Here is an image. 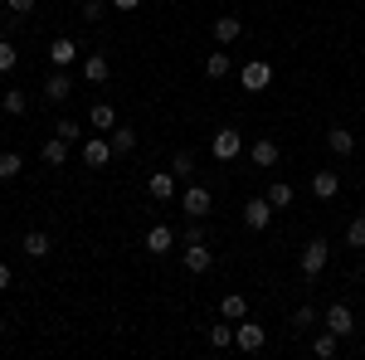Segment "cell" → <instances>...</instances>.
<instances>
[{
  "instance_id": "74e56055",
  "label": "cell",
  "mask_w": 365,
  "mask_h": 360,
  "mask_svg": "<svg viewBox=\"0 0 365 360\" xmlns=\"http://www.w3.org/2000/svg\"><path fill=\"white\" fill-rule=\"evenodd\" d=\"M117 15H132V10H141V0H113Z\"/></svg>"
},
{
  "instance_id": "603a6c76",
  "label": "cell",
  "mask_w": 365,
  "mask_h": 360,
  "mask_svg": "<svg viewBox=\"0 0 365 360\" xmlns=\"http://www.w3.org/2000/svg\"><path fill=\"white\" fill-rule=\"evenodd\" d=\"M220 317H225V322H244V317H249V297H244V292H229L225 302H220Z\"/></svg>"
},
{
  "instance_id": "f546056e",
  "label": "cell",
  "mask_w": 365,
  "mask_h": 360,
  "mask_svg": "<svg viewBox=\"0 0 365 360\" xmlns=\"http://www.w3.org/2000/svg\"><path fill=\"white\" fill-rule=\"evenodd\" d=\"M346 249H365V215H356L346 224Z\"/></svg>"
},
{
  "instance_id": "1f68e13d",
  "label": "cell",
  "mask_w": 365,
  "mask_h": 360,
  "mask_svg": "<svg viewBox=\"0 0 365 360\" xmlns=\"http://www.w3.org/2000/svg\"><path fill=\"white\" fill-rule=\"evenodd\" d=\"M0 108L10 112V117H20L29 103H25V93H20V88H10V93H0Z\"/></svg>"
},
{
  "instance_id": "7402d4cb",
  "label": "cell",
  "mask_w": 365,
  "mask_h": 360,
  "mask_svg": "<svg viewBox=\"0 0 365 360\" xmlns=\"http://www.w3.org/2000/svg\"><path fill=\"white\" fill-rule=\"evenodd\" d=\"M268 205H273V210H292V200H297V190H292V180H273V185H268Z\"/></svg>"
},
{
  "instance_id": "d6a6232c",
  "label": "cell",
  "mask_w": 365,
  "mask_h": 360,
  "mask_svg": "<svg viewBox=\"0 0 365 360\" xmlns=\"http://www.w3.org/2000/svg\"><path fill=\"white\" fill-rule=\"evenodd\" d=\"M54 137H63V141H68V146H73V141L83 137V127H78L73 117H58V122H54Z\"/></svg>"
},
{
  "instance_id": "f1b7e54d",
  "label": "cell",
  "mask_w": 365,
  "mask_h": 360,
  "mask_svg": "<svg viewBox=\"0 0 365 360\" xmlns=\"http://www.w3.org/2000/svg\"><path fill=\"white\" fill-rule=\"evenodd\" d=\"M25 170V161H20V151H0V180H15Z\"/></svg>"
},
{
  "instance_id": "2e32d148",
  "label": "cell",
  "mask_w": 365,
  "mask_h": 360,
  "mask_svg": "<svg viewBox=\"0 0 365 360\" xmlns=\"http://www.w3.org/2000/svg\"><path fill=\"white\" fill-rule=\"evenodd\" d=\"M146 195H151V200H175V170H151Z\"/></svg>"
},
{
  "instance_id": "e575fe53",
  "label": "cell",
  "mask_w": 365,
  "mask_h": 360,
  "mask_svg": "<svg viewBox=\"0 0 365 360\" xmlns=\"http://www.w3.org/2000/svg\"><path fill=\"white\" fill-rule=\"evenodd\" d=\"M180 244H205V229H200V220H190L185 229H180Z\"/></svg>"
},
{
  "instance_id": "7a4b0ae2",
  "label": "cell",
  "mask_w": 365,
  "mask_h": 360,
  "mask_svg": "<svg viewBox=\"0 0 365 360\" xmlns=\"http://www.w3.org/2000/svg\"><path fill=\"white\" fill-rule=\"evenodd\" d=\"M234 346H239V351H249V356H258V351L268 346V331H263L253 317H244V322H234Z\"/></svg>"
},
{
  "instance_id": "d4e9b609",
  "label": "cell",
  "mask_w": 365,
  "mask_h": 360,
  "mask_svg": "<svg viewBox=\"0 0 365 360\" xmlns=\"http://www.w3.org/2000/svg\"><path fill=\"white\" fill-rule=\"evenodd\" d=\"M113 156H132V151H137V132H132V127H113Z\"/></svg>"
},
{
  "instance_id": "9c48e42d",
  "label": "cell",
  "mask_w": 365,
  "mask_h": 360,
  "mask_svg": "<svg viewBox=\"0 0 365 360\" xmlns=\"http://www.w3.org/2000/svg\"><path fill=\"white\" fill-rule=\"evenodd\" d=\"M180 210H185V220H205L210 215V185H190L180 195Z\"/></svg>"
},
{
  "instance_id": "f35d334b",
  "label": "cell",
  "mask_w": 365,
  "mask_h": 360,
  "mask_svg": "<svg viewBox=\"0 0 365 360\" xmlns=\"http://www.w3.org/2000/svg\"><path fill=\"white\" fill-rule=\"evenodd\" d=\"M5 287H10V268L0 263V292H5Z\"/></svg>"
},
{
  "instance_id": "8d00e7d4",
  "label": "cell",
  "mask_w": 365,
  "mask_h": 360,
  "mask_svg": "<svg viewBox=\"0 0 365 360\" xmlns=\"http://www.w3.org/2000/svg\"><path fill=\"white\" fill-rule=\"evenodd\" d=\"M34 5H39V0H5V10H10L15 20H20V15H34Z\"/></svg>"
},
{
  "instance_id": "cb8c5ba5",
  "label": "cell",
  "mask_w": 365,
  "mask_h": 360,
  "mask_svg": "<svg viewBox=\"0 0 365 360\" xmlns=\"http://www.w3.org/2000/svg\"><path fill=\"white\" fill-rule=\"evenodd\" d=\"M229 73H234V58L229 54H210L205 58V78H210V83H220V78H229Z\"/></svg>"
},
{
  "instance_id": "60d3db41",
  "label": "cell",
  "mask_w": 365,
  "mask_h": 360,
  "mask_svg": "<svg viewBox=\"0 0 365 360\" xmlns=\"http://www.w3.org/2000/svg\"><path fill=\"white\" fill-rule=\"evenodd\" d=\"M0 341H5V322H0Z\"/></svg>"
},
{
  "instance_id": "83f0119b",
  "label": "cell",
  "mask_w": 365,
  "mask_h": 360,
  "mask_svg": "<svg viewBox=\"0 0 365 360\" xmlns=\"http://www.w3.org/2000/svg\"><path fill=\"white\" fill-rule=\"evenodd\" d=\"M170 170H175V180H190V175H195V156H190V151H175V156H170Z\"/></svg>"
},
{
  "instance_id": "5b68a950",
  "label": "cell",
  "mask_w": 365,
  "mask_h": 360,
  "mask_svg": "<svg viewBox=\"0 0 365 360\" xmlns=\"http://www.w3.org/2000/svg\"><path fill=\"white\" fill-rule=\"evenodd\" d=\"M322 326L336 331V336H351V331H356V312H351L346 302H331V307H327V317H322Z\"/></svg>"
},
{
  "instance_id": "9a60e30c",
  "label": "cell",
  "mask_w": 365,
  "mask_h": 360,
  "mask_svg": "<svg viewBox=\"0 0 365 360\" xmlns=\"http://www.w3.org/2000/svg\"><path fill=\"white\" fill-rule=\"evenodd\" d=\"M327 151L331 156H351L356 151V132L351 127H327Z\"/></svg>"
},
{
  "instance_id": "ba28073f",
  "label": "cell",
  "mask_w": 365,
  "mask_h": 360,
  "mask_svg": "<svg viewBox=\"0 0 365 360\" xmlns=\"http://www.w3.org/2000/svg\"><path fill=\"white\" fill-rule=\"evenodd\" d=\"M108 161H113V141H108V137H98V132H93V137L83 141V166L103 170Z\"/></svg>"
},
{
  "instance_id": "30bf717a",
  "label": "cell",
  "mask_w": 365,
  "mask_h": 360,
  "mask_svg": "<svg viewBox=\"0 0 365 360\" xmlns=\"http://www.w3.org/2000/svg\"><path fill=\"white\" fill-rule=\"evenodd\" d=\"M244 224H249L253 234H258V229H268V224H273V205H268V195H253L249 205H244Z\"/></svg>"
},
{
  "instance_id": "ac0fdd59",
  "label": "cell",
  "mask_w": 365,
  "mask_h": 360,
  "mask_svg": "<svg viewBox=\"0 0 365 360\" xmlns=\"http://www.w3.org/2000/svg\"><path fill=\"white\" fill-rule=\"evenodd\" d=\"M312 195H317V200H336L341 195V175L336 170H317V175H312Z\"/></svg>"
},
{
  "instance_id": "44dd1931",
  "label": "cell",
  "mask_w": 365,
  "mask_h": 360,
  "mask_svg": "<svg viewBox=\"0 0 365 360\" xmlns=\"http://www.w3.org/2000/svg\"><path fill=\"white\" fill-rule=\"evenodd\" d=\"M49 58H54V68H68V63L78 58V44H73L68 34H58L54 44H49Z\"/></svg>"
},
{
  "instance_id": "4316f807",
  "label": "cell",
  "mask_w": 365,
  "mask_h": 360,
  "mask_svg": "<svg viewBox=\"0 0 365 360\" xmlns=\"http://www.w3.org/2000/svg\"><path fill=\"white\" fill-rule=\"evenodd\" d=\"M312 351H317V356H322V360H331V356H336V351H341V336H336V331H322V336H317V341H312Z\"/></svg>"
},
{
  "instance_id": "3957f363",
  "label": "cell",
  "mask_w": 365,
  "mask_h": 360,
  "mask_svg": "<svg viewBox=\"0 0 365 360\" xmlns=\"http://www.w3.org/2000/svg\"><path fill=\"white\" fill-rule=\"evenodd\" d=\"M239 83H244V93H263V88L273 83V68H268L263 58H249V63L239 68Z\"/></svg>"
},
{
  "instance_id": "5bb4252c",
  "label": "cell",
  "mask_w": 365,
  "mask_h": 360,
  "mask_svg": "<svg viewBox=\"0 0 365 360\" xmlns=\"http://www.w3.org/2000/svg\"><path fill=\"white\" fill-rule=\"evenodd\" d=\"M39 161H44V166H49V170L68 166V141H63V137H49V141H44V146H39Z\"/></svg>"
},
{
  "instance_id": "4dcf8cb0",
  "label": "cell",
  "mask_w": 365,
  "mask_h": 360,
  "mask_svg": "<svg viewBox=\"0 0 365 360\" xmlns=\"http://www.w3.org/2000/svg\"><path fill=\"white\" fill-rule=\"evenodd\" d=\"M205 336H210L215 351H229V346H234V326H205Z\"/></svg>"
},
{
  "instance_id": "277c9868",
  "label": "cell",
  "mask_w": 365,
  "mask_h": 360,
  "mask_svg": "<svg viewBox=\"0 0 365 360\" xmlns=\"http://www.w3.org/2000/svg\"><path fill=\"white\" fill-rule=\"evenodd\" d=\"M249 161H253L258 170H273V166L282 161V146H278L273 137H258V141L249 146Z\"/></svg>"
},
{
  "instance_id": "e0dca14e",
  "label": "cell",
  "mask_w": 365,
  "mask_h": 360,
  "mask_svg": "<svg viewBox=\"0 0 365 360\" xmlns=\"http://www.w3.org/2000/svg\"><path fill=\"white\" fill-rule=\"evenodd\" d=\"M210 34H215V44H234V39L244 34V20H239V15H220V20L210 25Z\"/></svg>"
},
{
  "instance_id": "d590c367",
  "label": "cell",
  "mask_w": 365,
  "mask_h": 360,
  "mask_svg": "<svg viewBox=\"0 0 365 360\" xmlns=\"http://www.w3.org/2000/svg\"><path fill=\"white\" fill-rule=\"evenodd\" d=\"M10 68H15V44L0 39V73H10Z\"/></svg>"
},
{
  "instance_id": "484cf974",
  "label": "cell",
  "mask_w": 365,
  "mask_h": 360,
  "mask_svg": "<svg viewBox=\"0 0 365 360\" xmlns=\"http://www.w3.org/2000/svg\"><path fill=\"white\" fill-rule=\"evenodd\" d=\"M317 322H322V312H317V307H312V302H302V307H297V312H292V331H312Z\"/></svg>"
},
{
  "instance_id": "8fae6325",
  "label": "cell",
  "mask_w": 365,
  "mask_h": 360,
  "mask_svg": "<svg viewBox=\"0 0 365 360\" xmlns=\"http://www.w3.org/2000/svg\"><path fill=\"white\" fill-rule=\"evenodd\" d=\"M180 263H185V273H210L215 268V249L210 244H185Z\"/></svg>"
},
{
  "instance_id": "d6986e66",
  "label": "cell",
  "mask_w": 365,
  "mask_h": 360,
  "mask_svg": "<svg viewBox=\"0 0 365 360\" xmlns=\"http://www.w3.org/2000/svg\"><path fill=\"white\" fill-rule=\"evenodd\" d=\"M44 98H49V103H68V98H73V78H68L63 68H58V73H49V83H44Z\"/></svg>"
},
{
  "instance_id": "ffe728a7",
  "label": "cell",
  "mask_w": 365,
  "mask_h": 360,
  "mask_svg": "<svg viewBox=\"0 0 365 360\" xmlns=\"http://www.w3.org/2000/svg\"><path fill=\"white\" fill-rule=\"evenodd\" d=\"M88 127H93V132H113L117 127L113 103H93V108H88Z\"/></svg>"
},
{
  "instance_id": "836d02e7",
  "label": "cell",
  "mask_w": 365,
  "mask_h": 360,
  "mask_svg": "<svg viewBox=\"0 0 365 360\" xmlns=\"http://www.w3.org/2000/svg\"><path fill=\"white\" fill-rule=\"evenodd\" d=\"M108 5H113V0H83L78 10H83V20L93 25V20H103V15H108Z\"/></svg>"
},
{
  "instance_id": "ab89813d",
  "label": "cell",
  "mask_w": 365,
  "mask_h": 360,
  "mask_svg": "<svg viewBox=\"0 0 365 360\" xmlns=\"http://www.w3.org/2000/svg\"><path fill=\"white\" fill-rule=\"evenodd\" d=\"M5 15H10V10H5V5H0V25H5Z\"/></svg>"
},
{
  "instance_id": "4fadbf2b",
  "label": "cell",
  "mask_w": 365,
  "mask_h": 360,
  "mask_svg": "<svg viewBox=\"0 0 365 360\" xmlns=\"http://www.w3.org/2000/svg\"><path fill=\"white\" fill-rule=\"evenodd\" d=\"M83 78H88L93 88L108 83V78H113V63H108V54H88V58H83Z\"/></svg>"
},
{
  "instance_id": "52a82bcc",
  "label": "cell",
  "mask_w": 365,
  "mask_h": 360,
  "mask_svg": "<svg viewBox=\"0 0 365 360\" xmlns=\"http://www.w3.org/2000/svg\"><path fill=\"white\" fill-rule=\"evenodd\" d=\"M175 244H180V234H175L170 224H151V229H146V253H156V258H161V253H170Z\"/></svg>"
},
{
  "instance_id": "8992f818",
  "label": "cell",
  "mask_w": 365,
  "mask_h": 360,
  "mask_svg": "<svg viewBox=\"0 0 365 360\" xmlns=\"http://www.w3.org/2000/svg\"><path fill=\"white\" fill-rule=\"evenodd\" d=\"M210 151H215V161H234V156L244 151V137H239L234 127H220L215 141H210Z\"/></svg>"
},
{
  "instance_id": "b9f144b4",
  "label": "cell",
  "mask_w": 365,
  "mask_h": 360,
  "mask_svg": "<svg viewBox=\"0 0 365 360\" xmlns=\"http://www.w3.org/2000/svg\"><path fill=\"white\" fill-rule=\"evenodd\" d=\"M73 5H83V0H73Z\"/></svg>"
},
{
  "instance_id": "6da1fadb",
  "label": "cell",
  "mask_w": 365,
  "mask_h": 360,
  "mask_svg": "<svg viewBox=\"0 0 365 360\" xmlns=\"http://www.w3.org/2000/svg\"><path fill=\"white\" fill-rule=\"evenodd\" d=\"M327 258H331L327 239H307V244H302V277H307V282H317V277L327 273Z\"/></svg>"
},
{
  "instance_id": "7c38bea8",
  "label": "cell",
  "mask_w": 365,
  "mask_h": 360,
  "mask_svg": "<svg viewBox=\"0 0 365 360\" xmlns=\"http://www.w3.org/2000/svg\"><path fill=\"white\" fill-rule=\"evenodd\" d=\"M20 249H25V258H49L54 253V234L49 229H29L25 239H20Z\"/></svg>"
}]
</instances>
